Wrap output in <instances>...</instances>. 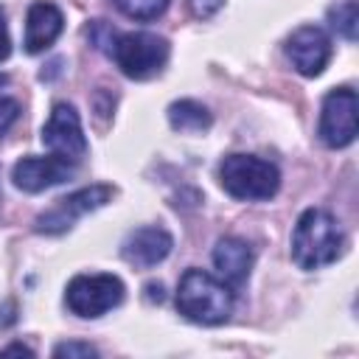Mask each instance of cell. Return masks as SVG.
I'll list each match as a JSON object with an SVG mask.
<instances>
[{
	"label": "cell",
	"instance_id": "cell-1",
	"mask_svg": "<svg viewBox=\"0 0 359 359\" xmlns=\"http://www.w3.org/2000/svg\"><path fill=\"white\" fill-rule=\"evenodd\" d=\"M87 36L95 42V48H101L109 59H115V65L121 67L123 76L135 79V81H146L151 76H157L165 62H168V39L157 36L151 31H115L109 28L104 20L93 22L87 28Z\"/></svg>",
	"mask_w": 359,
	"mask_h": 359
},
{
	"label": "cell",
	"instance_id": "cell-2",
	"mask_svg": "<svg viewBox=\"0 0 359 359\" xmlns=\"http://www.w3.org/2000/svg\"><path fill=\"white\" fill-rule=\"evenodd\" d=\"M342 244L345 236L337 219L323 208H306L292 233V261L300 269H320L339 258Z\"/></svg>",
	"mask_w": 359,
	"mask_h": 359
},
{
	"label": "cell",
	"instance_id": "cell-3",
	"mask_svg": "<svg viewBox=\"0 0 359 359\" xmlns=\"http://www.w3.org/2000/svg\"><path fill=\"white\" fill-rule=\"evenodd\" d=\"M177 311L191 323L219 325L233 311V286L210 272L185 269L177 286Z\"/></svg>",
	"mask_w": 359,
	"mask_h": 359
},
{
	"label": "cell",
	"instance_id": "cell-4",
	"mask_svg": "<svg viewBox=\"0 0 359 359\" xmlns=\"http://www.w3.org/2000/svg\"><path fill=\"white\" fill-rule=\"evenodd\" d=\"M219 182L233 199L264 202L278 194L280 171L275 163L255 154H227L219 163Z\"/></svg>",
	"mask_w": 359,
	"mask_h": 359
},
{
	"label": "cell",
	"instance_id": "cell-5",
	"mask_svg": "<svg viewBox=\"0 0 359 359\" xmlns=\"http://www.w3.org/2000/svg\"><path fill=\"white\" fill-rule=\"evenodd\" d=\"M123 280L118 275H76L65 289V303L76 317L95 320L123 303Z\"/></svg>",
	"mask_w": 359,
	"mask_h": 359
},
{
	"label": "cell",
	"instance_id": "cell-6",
	"mask_svg": "<svg viewBox=\"0 0 359 359\" xmlns=\"http://www.w3.org/2000/svg\"><path fill=\"white\" fill-rule=\"evenodd\" d=\"M112 185H104V182H95V185H87V188H79L62 199H56L45 213L36 216L34 222V230L36 233H45V236H62L67 233L81 216L104 208L109 199H112Z\"/></svg>",
	"mask_w": 359,
	"mask_h": 359
},
{
	"label": "cell",
	"instance_id": "cell-7",
	"mask_svg": "<svg viewBox=\"0 0 359 359\" xmlns=\"http://www.w3.org/2000/svg\"><path fill=\"white\" fill-rule=\"evenodd\" d=\"M359 98L351 87H339L331 90L323 98V109H320V140L328 149H345L356 140L359 132Z\"/></svg>",
	"mask_w": 359,
	"mask_h": 359
},
{
	"label": "cell",
	"instance_id": "cell-8",
	"mask_svg": "<svg viewBox=\"0 0 359 359\" xmlns=\"http://www.w3.org/2000/svg\"><path fill=\"white\" fill-rule=\"evenodd\" d=\"M42 146L73 165H79L87 157V137L81 129V118L70 104L65 101L53 104L50 118L42 126Z\"/></svg>",
	"mask_w": 359,
	"mask_h": 359
},
{
	"label": "cell",
	"instance_id": "cell-9",
	"mask_svg": "<svg viewBox=\"0 0 359 359\" xmlns=\"http://www.w3.org/2000/svg\"><path fill=\"white\" fill-rule=\"evenodd\" d=\"M286 56L300 76H320L331 62V36L317 25H300L286 39Z\"/></svg>",
	"mask_w": 359,
	"mask_h": 359
},
{
	"label": "cell",
	"instance_id": "cell-10",
	"mask_svg": "<svg viewBox=\"0 0 359 359\" xmlns=\"http://www.w3.org/2000/svg\"><path fill=\"white\" fill-rule=\"evenodd\" d=\"M76 174V165L50 154V157H22L11 168V180L25 194H39L45 188H53Z\"/></svg>",
	"mask_w": 359,
	"mask_h": 359
},
{
	"label": "cell",
	"instance_id": "cell-11",
	"mask_svg": "<svg viewBox=\"0 0 359 359\" xmlns=\"http://www.w3.org/2000/svg\"><path fill=\"white\" fill-rule=\"evenodd\" d=\"M174 247V238L168 230L163 227H137L132 230L126 238H123V247H121V255L126 264H132L135 269H151L157 264H163L168 258Z\"/></svg>",
	"mask_w": 359,
	"mask_h": 359
},
{
	"label": "cell",
	"instance_id": "cell-12",
	"mask_svg": "<svg viewBox=\"0 0 359 359\" xmlns=\"http://www.w3.org/2000/svg\"><path fill=\"white\" fill-rule=\"evenodd\" d=\"M252 247L244 241V238H236V236H224L216 241L213 247V266L219 272V278L227 283V286H241L247 278H250V269H252Z\"/></svg>",
	"mask_w": 359,
	"mask_h": 359
},
{
	"label": "cell",
	"instance_id": "cell-13",
	"mask_svg": "<svg viewBox=\"0 0 359 359\" xmlns=\"http://www.w3.org/2000/svg\"><path fill=\"white\" fill-rule=\"evenodd\" d=\"M62 28H65V17L53 3H45V0L34 3L28 8V17H25V42H22L25 50L28 53L48 50L59 39Z\"/></svg>",
	"mask_w": 359,
	"mask_h": 359
},
{
	"label": "cell",
	"instance_id": "cell-14",
	"mask_svg": "<svg viewBox=\"0 0 359 359\" xmlns=\"http://www.w3.org/2000/svg\"><path fill=\"white\" fill-rule=\"evenodd\" d=\"M168 123H171L174 132L196 135V132H208L213 118H210V112L202 104H196L191 98H182V101H174L168 107Z\"/></svg>",
	"mask_w": 359,
	"mask_h": 359
},
{
	"label": "cell",
	"instance_id": "cell-15",
	"mask_svg": "<svg viewBox=\"0 0 359 359\" xmlns=\"http://www.w3.org/2000/svg\"><path fill=\"white\" fill-rule=\"evenodd\" d=\"M328 25L345 36L348 42L356 39V28H359V8H356V0H342L337 6L328 8Z\"/></svg>",
	"mask_w": 359,
	"mask_h": 359
},
{
	"label": "cell",
	"instance_id": "cell-16",
	"mask_svg": "<svg viewBox=\"0 0 359 359\" xmlns=\"http://www.w3.org/2000/svg\"><path fill=\"white\" fill-rule=\"evenodd\" d=\"M121 14H126L129 20H140V22H149V20H157L165 14L168 8V0H109Z\"/></svg>",
	"mask_w": 359,
	"mask_h": 359
},
{
	"label": "cell",
	"instance_id": "cell-17",
	"mask_svg": "<svg viewBox=\"0 0 359 359\" xmlns=\"http://www.w3.org/2000/svg\"><path fill=\"white\" fill-rule=\"evenodd\" d=\"M53 356H67V359H73V356H98V348L90 345V342H62V345L53 348Z\"/></svg>",
	"mask_w": 359,
	"mask_h": 359
},
{
	"label": "cell",
	"instance_id": "cell-18",
	"mask_svg": "<svg viewBox=\"0 0 359 359\" xmlns=\"http://www.w3.org/2000/svg\"><path fill=\"white\" fill-rule=\"evenodd\" d=\"M188 3V11L196 17V20H210L222 6L224 0H185Z\"/></svg>",
	"mask_w": 359,
	"mask_h": 359
},
{
	"label": "cell",
	"instance_id": "cell-19",
	"mask_svg": "<svg viewBox=\"0 0 359 359\" xmlns=\"http://www.w3.org/2000/svg\"><path fill=\"white\" fill-rule=\"evenodd\" d=\"M17 118H20V104L14 98H0V137L11 129Z\"/></svg>",
	"mask_w": 359,
	"mask_h": 359
},
{
	"label": "cell",
	"instance_id": "cell-20",
	"mask_svg": "<svg viewBox=\"0 0 359 359\" xmlns=\"http://www.w3.org/2000/svg\"><path fill=\"white\" fill-rule=\"evenodd\" d=\"M11 56V36H8V25H6V11L0 6V62H6Z\"/></svg>",
	"mask_w": 359,
	"mask_h": 359
},
{
	"label": "cell",
	"instance_id": "cell-21",
	"mask_svg": "<svg viewBox=\"0 0 359 359\" xmlns=\"http://www.w3.org/2000/svg\"><path fill=\"white\" fill-rule=\"evenodd\" d=\"M8 353H20V356H34V351H31V348H25V345H8V348H3V351H0V356H8Z\"/></svg>",
	"mask_w": 359,
	"mask_h": 359
},
{
	"label": "cell",
	"instance_id": "cell-22",
	"mask_svg": "<svg viewBox=\"0 0 359 359\" xmlns=\"http://www.w3.org/2000/svg\"><path fill=\"white\" fill-rule=\"evenodd\" d=\"M146 289H149V292H151V294H149V297H151V300H157V303H160V300H163V286H160V283H149V286H146Z\"/></svg>",
	"mask_w": 359,
	"mask_h": 359
},
{
	"label": "cell",
	"instance_id": "cell-23",
	"mask_svg": "<svg viewBox=\"0 0 359 359\" xmlns=\"http://www.w3.org/2000/svg\"><path fill=\"white\" fill-rule=\"evenodd\" d=\"M3 84H8V76H6V73H0V87H3Z\"/></svg>",
	"mask_w": 359,
	"mask_h": 359
}]
</instances>
